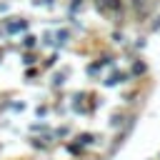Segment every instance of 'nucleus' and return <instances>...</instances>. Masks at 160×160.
<instances>
[{
    "mask_svg": "<svg viewBox=\"0 0 160 160\" xmlns=\"http://www.w3.org/2000/svg\"><path fill=\"white\" fill-rule=\"evenodd\" d=\"M90 8L110 25H128V2L125 0H90Z\"/></svg>",
    "mask_w": 160,
    "mask_h": 160,
    "instance_id": "1",
    "label": "nucleus"
},
{
    "mask_svg": "<svg viewBox=\"0 0 160 160\" xmlns=\"http://www.w3.org/2000/svg\"><path fill=\"white\" fill-rule=\"evenodd\" d=\"M128 2V22L132 20V25L142 28V22L155 12L160 10V0H125Z\"/></svg>",
    "mask_w": 160,
    "mask_h": 160,
    "instance_id": "2",
    "label": "nucleus"
},
{
    "mask_svg": "<svg viewBox=\"0 0 160 160\" xmlns=\"http://www.w3.org/2000/svg\"><path fill=\"white\" fill-rule=\"evenodd\" d=\"M0 25H2V30H5V35H8V38H20L22 32L32 30V18L8 12V15H2V18H0Z\"/></svg>",
    "mask_w": 160,
    "mask_h": 160,
    "instance_id": "3",
    "label": "nucleus"
},
{
    "mask_svg": "<svg viewBox=\"0 0 160 160\" xmlns=\"http://www.w3.org/2000/svg\"><path fill=\"white\" fill-rule=\"evenodd\" d=\"M98 82H100V88H105V90H115V88H120V85H132L128 68H120V65L112 68V70H105Z\"/></svg>",
    "mask_w": 160,
    "mask_h": 160,
    "instance_id": "4",
    "label": "nucleus"
},
{
    "mask_svg": "<svg viewBox=\"0 0 160 160\" xmlns=\"http://www.w3.org/2000/svg\"><path fill=\"white\" fill-rule=\"evenodd\" d=\"M70 75H72V70L68 68V65H58V68H52L50 72H48V90L50 92H62L65 88H68V80H70Z\"/></svg>",
    "mask_w": 160,
    "mask_h": 160,
    "instance_id": "5",
    "label": "nucleus"
},
{
    "mask_svg": "<svg viewBox=\"0 0 160 160\" xmlns=\"http://www.w3.org/2000/svg\"><path fill=\"white\" fill-rule=\"evenodd\" d=\"M138 115V110H128V108H115V110H110V115H108V130L110 132H118V130H122L125 125H128V120H132Z\"/></svg>",
    "mask_w": 160,
    "mask_h": 160,
    "instance_id": "6",
    "label": "nucleus"
},
{
    "mask_svg": "<svg viewBox=\"0 0 160 160\" xmlns=\"http://www.w3.org/2000/svg\"><path fill=\"white\" fill-rule=\"evenodd\" d=\"M142 98H145V85H142V82H132L130 90H125V92L120 95V102H122V108H128V110H138V108L142 105Z\"/></svg>",
    "mask_w": 160,
    "mask_h": 160,
    "instance_id": "7",
    "label": "nucleus"
},
{
    "mask_svg": "<svg viewBox=\"0 0 160 160\" xmlns=\"http://www.w3.org/2000/svg\"><path fill=\"white\" fill-rule=\"evenodd\" d=\"M128 72H130V80H132V82H142V80L150 75V62L140 55V58H135L132 62H128Z\"/></svg>",
    "mask_w": 160,
    "mask_h": 160,
    "instance_id": "8",
    "label": "nucleus"
},
{
    "mask_svg": "<svg viewBox=\"0 0 160 160\" xmlns=\"http://www.w3.org/2000/svg\"><path fill=\"white\" fill-rule=\"evenodd\" d=\"M78 38H75V32L68 28V25H60V28H55V50H68V48H72V42H75Z\"/></svg>",
    "mask_w": 160,
    "mask_h": 160,
    "instance_id": "9",
    "label": "nucleus"
},
{
    "mask_svg": "<svg viewBox=\"0 0 160 160\" xmlns=\"http://www.w3.org/2000/svg\"><path fill=\"white\" fill-rule=\"evenodd\" d=\"M130 35H128V25H110V32H108V42L115 45V48H122L128 45Z\"/></svg>",
    "mask_w": 160,
    "mask_h": 160,
    "instance_id": "10",
    "label": "nucleus"
},
{
    "mask_svg": "<svg viewBox=\"0 0 160 160\" xmlns=\"http://www.w3.org/2000/svg\"><path fill=\"white\" fill-rule=\"evenodd\" d=\"M38 45H40V38H38V32H32V30L22 32V35H20V40L15 42L18 52H20V50H38Z\"/></svg>",
    "mask_w": 160,
    "mask_h": 160,
    "instance_id": "11",
    "label": "nucleus"
},
{
    "mask_svg": "<svg viewBox=\"0 0 160 160\" xmlns=\"http://www.w3.org/2000/svg\"><path fill=\"white\" fill-rule=\"evenodd\" d=\"M72 135H75V128H72V122H70V120H62L60 125H52V138L58 140V145H60L62 140L72 138Z\"/></svg>",
    "mask_w": 160,
    "mask_h": 160,
    "instance_id": "12",
    "label": "nucleus"
},
{
    "mask_svg": "<svg viewBox=\"0 0 160 160\" xmlns=\"http://www.w3.org/2000/svg\"><path fill=\"white\" fill-rule=\"evenodd\" d=\"M95 60L100 62V68H102V70H112V68H118V65H120V62H118L120 58H118V52H112V50H100Z\"/></svg>",
    "mask_w": 160,
    "mask_h": 160,
    "instance_id": "13",
    "label": "nucleus"
},
{
    "mask_svg": "<svg viewBox=\"0 0 160 160\" xmlns=\"http://www.w3.org/2000/svg\"><path fill=\"white\" fill-rule=\"evenodd\" d=\"M88 0H65V18H80L88 10Z\"/></svg>",
    "mask_w": 160,
    "mask_h": 160,
    "instance_id": "14",
    "label": "nucleus"
},
{
    "mask_svg": "<svg viewBox=\"0 0 160 160\" xmlns=\"http://www.w3.org/2000/svg\"><path fill=\"white\" fill-rule=\"evenodd\" d=\"M58 65H60V50H48V52H42V58H40L42 72H50V70L58 68Z\"/></svg>",
    "mask_w": 160,
    "mask_h": 160,
    "instance_id": "15",
    "label": "nucleus"
},
{
    "mask_svg": "<svg viewBox=\"0 0 160 160\" xmlns=\"http://www.w3.org/2000/svg\"><path fill=\"white\" fill-rule=\"evenodd\" d=\"M42 68L40 65H30V68H22V82L25 85H38L42 80Z\"/></svg>",
    "mask_w": 160,
    "mask_h": 160,
    "instance_id": "16",
    "label": "nucleus"
},
{
    "mask_svg": "<svg viewBox=\"0 0 160 160\" xmlns=\"http://www.w3.org/2000/svg\"><path fill=\"white\" fill-rule=\"evenodd\" d=\"M42 52L40 50H20V68H30V65H40Z\"/></svg>",
    "mask_w": 160,
    "mask_h": 160,
    "instance_id": "17",
    "label": "nucleus"
},
{
    "mask_svg": "<svg viewBox=\"0 0 160 160\" xmlns=\"http://www.w3.org/2000/svg\"><path fill=\"white\" fill-rule=\"evenodd\" d=\"M102 72H105V70L100 68V62H98L95 58H92L90 62H85V78H88V80H95V82H98V80L102 78Z\"/></svg>",
    "mask_w": 160,
    "mask_h": 160,
    "instance_id": "18",
    "label": "nucleus"
},
{
    "mask_svg": "<svg viewBox=\"0 0 160 160\" xmlns=\"http://www.w3.org/2000/svg\"><path fill=\"white\" fill-rule=\"evenodd\" d=\"M32 115H35V120H50V115H52L50 100H40V102L32 108Z\"/></svg>",
    "mask_w": 160,
    "mask_h": 160,
    "instance_id": "19",
    "label": "nucleus"
},
{
    "mask_svg": "<svg viewBox=\"0 0 160 160\" xmlns=\"http://www.w3.org/2000/svg\"><path fill=\"white\" fill-rule=\"evenodd\" d=\"M48 130H52V122L50 120H35L28 125V135H45Z\"/></svg>",
    "mask_w": 160,
    "mask_h": 160,
    "instance_id": "20",
    "label": "nucleus"
},
{
    "mask_svg": "<svg viewBox=\"0 0 160 160\" xmlns=\"http://www.w3.org/2000/svg\"><path fill=\"white\" fill-rule=\"evenodd\" d=\"M65 25H68V28H70V30L75 32V38H78V35H85V32H88V25L82 22V18H65Z\"/></svg>",
    "mask_w": 160,
    "mask_h": 160,
    "instance_id": "21",
    "label": "nucleus"
},
{
    "mask_svg": "<svg viewBox=\"0 0 160 160\" xmlns=\"http://www.w3.org/2000/svg\"><path fill=\"white\" fill-rule=\"evenodd\" d=\"M148 38H150V35L140 32V35H135V38H130V40H128V48H130V50H135V52H142V50L148 48Z\"/></svg>",
    "mask_w": 160,
    "mask_h": 160,
    "instance_id": "22",
    "label": "nucleus"
},
{
    "mask_svg": "<svg viewBox=\"0 0 160 160\" xmlns=\"http://www.w3.org/2000/svg\"><path fill=\"white\" fill-rule=\"evenodd\" d=\"M105 105V100H102V95H98V92H88V110H90V118L100 110Z\"/></svg>",
    "mask_w": 160,
    "mask_h": 160,
    "instance_id": "23",
    "label": "nucleus"
},
{
    "mask_svg": "<svg viewBox=\"0 0 160 160\" xmlns=\"http://www.w3.org/2000/svg\"><path fill=\"white\" fill-rule=\"evenodd\" d=\"M25 110H28V102L22 98H10V102H8V112L10 115H22Z\"/></svg>",
    "mask_w": 160,
    "mask_h": 160,
    "instance_id": "24",
    "label": "nucleus"
},
{
    "mask_svg": "<svg viewBox=\"0 0 160 160\" xmlns=\"http://www.w3.org/2000/svg\"><path fill=\"white\" fill-rule=\"evenodd\" d=\"M12 12V0H0V15Z\"/></svg>",
    "mask_w": 160,
    "mask_h": 160,
    "instance_id": "25",
    "label": "nucleus"
},
{
    "mask_svg": "<svg viewBox=\"0 0 160 160\" xmlns=\"http://www.w3.org/2000/svg\"><path fill=\"white\" fill-rule=\"evenodd\" d=\"M60 5V0H40V8H45V10H55Z\"/></svg>",
    "mask_w": 160,
    "mask_h": 160,
    "instance_id": "26",
    "label": "nucleus"
},
{
    "mask_svg": "<svg viewBox=\"0 0 160 160\" xmlns=\"http://www.w3.org/2000/svg\"><path fill=\"white\" fill-rule=\"evenodd\" d=\"M5 55H8V48H5V45H2V42H0V65H2V62H5Z\"/></svg>",
    "mask_w": 160,
    "mask_h": 160,
    "instance_id": "27",
    "label": "nucleus"
},
{
    "mask_svg": "<svg viewBox=\"0 0 160 160\" xmlns=\"http://www.w3.org/2000/svg\"><path fill=\"white\" fill-rule=\"evenodd\" d=\"M28 2H30L32 8H40V0H28Z\"/></svg>",
    "mask_w": 160,
    "mask_h": 160,
    "instance_id": "28",
    "label": "nucleus"
},
{
    "mask_svg": "<svg viewBox=\"0 0 160 160\" xmlns=\"http://www.w3.org/2000/svg\"><path fill=\"white\" fill-rule=\"evenodd\" d=\"M0 155H2V142H0Z\"/></svg>",
    "mask_w": 160,
    "mask_h": 160,
    "instance_id": "29",
    "label": "nucleus"
},
{
    "mask_svg": "<svg viewBox=\"0 0 160 160\" xmlns=\"http://www.w3.org/2000/svg\"><path fill=\"white\" fill-rule=\"evenodd\" d=\"M158 160H160V152H158Z\"/></svg>",
    "mask_w": 160,
    "mask_h": 160,
    "instance_id": "30",
    "label": "nucleus"
}]
</instances>
